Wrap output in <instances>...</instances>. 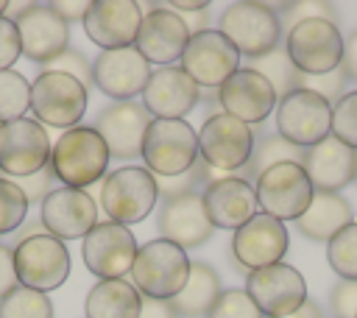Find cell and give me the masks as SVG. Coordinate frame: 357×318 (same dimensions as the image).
I'll use <instances>...</instances> for the list:
<instances>
[{"label": "cell", "mask_w": 357, "mask_h": 318, "mask_svg": "<svg viewBox=\"0 0 357 318\" xmlns=\"http://www.w3.org/2000/svg\"><path fill=\"white\" fill-rule=\"evenodd\" d=\"M190 42V31L181 20V14L170 11L167 6H151L148 14H142L139 33L134 39V47L148 64L170 67L181 59L184 47Z\"/></svg>", "instance_id": "d6986e66"}, {"label": "cell", "mask_w": 357, "mask_h": 318, "mask_svg": "<svg viewBox=\"0 0 357 318\" xmlns=\"http://www.w3.org/2000/svg\"><path fill=\"white\" fill-rule=\"evenodd\" d=\"M6 11H8V3H6V0H0V17H3Z\"/></svg>", "instance_id": "816d5d0a"}, {"label": "cell", "mask_w": 357, "mask_h": 318, "mask_svg": "<svg viewBox=\"0 0 357 318\" xmlns=\"http://www.w3.org/2000/svg\"><path fill=\"white\" fill-rule=\"evenodd\" d=\"M220 293H223V287H220L218 271L212 265H206V262H192L190 265V276H187L181 293L170 304H173L176 315L201 318V315H209V310L215 307Z\"/></svg>", "instance_id": "f546056e"}, {"label": "cell", "mask_w": 357, "mask_h": 318, "mask_svg": "<svg viewBox=\"0 0 357 318\" xmlns=\"http://www.w3.org/2000/svg\"><path fill=\"white\" fill-rule=\"evenodd\" d=\"M45 70L73 75V78H75L78 84H84V86H89V84H92V64H89V59H86L81 50H75V47H67L59 59L47 61V64H45Z\"/></svg>", "instance_id": "ab89813d"}, {"label": "cell", "mask_w": 357, "mask_h": 318, "mask_svg": "<svg viewBox=\"0 0 357 318\" xmlns=\"http://www.w3.org/2000/svg\"><path fill=\"white\" fill-rule=\"evenodd\" d=\"M53 142L42 123L31 117L0 126V170L11 179H25L50 165Z\"/></svg>", "instance_id": "4fadbf2b"}, {"label": "cell", "mask_w": 357, "mask_h": 318, "mask_svg": "<svg viewBox=\"0 0 357 318\" xmlns=\"http://www.w3.org/2000/svg\"><path fill=\"white\" fill-rule=\"evenodd\" d=\"M39 223L56 240H84L98 223V204L86 190L56 187L39 204Z\"/></svg>", "instance_id": "ac0fdd59"}, {"label": "cell", "mask_w": 357, "mask_h": 318, "mask_svg": "<svg viewBox=\"0 0 357 318\" xmlns=\"http://www.w3.org/2000/svg\"><path fill=\"white\" fill-rule=\"evenodd\" d=\"M254 73H259L276 92V98H284L290 95L293 89H301V73L293 67V61L287 59L284 53V45H279L276 50L259 56V59H251L248 64Z\"/></svg>", "instance_id": "1f68e13d"}, {"label": "cell", "mask_w": 357, "mask_h": 318, "mask_svg": "<svg viewBox=\"0 0 357 318\" xmlns=\"http://www.w3.org/2000/svg\"><path fill=\"white\" fill-rule=\"evenodd\" d=\"M142 293L126 279H100L84 301L86 318H139Z\"/></svg>", "instance_id": "f1b7e54d"}, {"label": "cell", "mask_w": 357, "mask_h": 318, "mask_svg": "<svg viewBox=\"0 0 357 318\" xmlns=\"http://www.w3.org/2000/svg\"><path fill=\"white\" fill-rule=\"evenodd\" d=\"M50 8H53L64 22H73V20H81V22H84V17H86V11H89V3H86V0H56V3H50Z\"/></svg>", "instance_id": "bcb514c9"}, {"label": "cell", "mask_w": 357, "mask_h": 318, "mask_svg": "<svg viewBox=\"0 0 357 318\" xmlns=\"http://www.w3.org/2000/svg\"><path fill=\"white\" fill-rule=\"evenodd\" d=\"M282 162H304V151L290 145L287 139H282L279 134H262L259 139H254V151H251V159L243 170V179L245 181H257L268 167L273 165H282Z\"/></svg>", "instance_id": "4dcf8cb0"}, {"label": "cell", "mask_w": 357, "mask_h": 318, "mask_svg": "<svg viewBox=\"0 0 357 318\" xmlns=\"http://www.w3.org/2000/svg\"><path fill=\"white\" fill-rule=\"evenodd\" d=\"M109 148L92 126H75L61 131L50 151V170L61 187L86 190L109 173Z\"/></svg>", "instance_id": "6da1fadb"}, {"label": "cell", "mask_w": 357, "mask_h": 318, "mask_svg": "<svg viewBox=\"0 0 357 318\" xmlns=\"http://www.w3.org/2000/svg\"><path fill=\"white\" fill-rule=\"evenodd\" d=\"M332 137L357 151V89L346 92L332 106Z\"/></svg>", "instance_id": "8d00e7d4"}, {"label": "cell", "mask_w": 357, "mask_h": 318, "mask_svg": "<svg viewBox=\"0 0 357 318\" xmlns=\"http://www.w3.org/2000/svg\"><path fill=\"white\" fill-rule=\"evenodd\" d=\"M0 318H53V301L47 293L17 285L0 298Z\"/></svg>", "instance_id": "836d02e7"}, {"label": "cell", "mask_w": 357, "mask_h": 318, "mask_svg": "<svg viewBox=\"0 0 357 318\" xmlns=\"http://www.w3.org/2000/svg\"><path fill=\"white\" fill-rule=\"evenodd\" d=\"M190 265L192 262L184 248H178L170 240L156 237L139 245L134 265H131V285L145 298L173 301L190 276Z\"/></svg>", "instance_id": "7a4b0ae2"}, {"label": "cell", "mask_w": 357, "mask_h": 318, "mask_svg": "<svg viewBox=\"0 0 357 318\" xmlns=\"http://www.w3.org/2000/svg\"><path fill=\"white\" fill-rule=\"evenodd\" d=\"M349 223H354V212H351V204L340 192H315L307 212L296 220V229L307 240L329 243Z\"/></svg>", "instance_id": "83f0119b"}, {"label": "cell", "mask_w": 357, "mask_h": 318, "mask_svg": "<svg viewBox=\"0 0 357 318\" xmlns=\"http://www.w3.org/2000/svg\"><path fill=\"white\" fill-rule=\"evenodd\" d=\"M31 112L36 123L53 128H75L86 112V86L73 75L42 70L31 81Z\"/></svg>", "instance_id": "9c48e42d"}, {"label": "cell", "mask_w": 357, "mask_h": 318, "mask_svg": "<svg viewBox=\"0 0 357 318\" xmlns=\"http://www.w3.org/2000/svg\"><path fill=\"white\" fill-rule=\"evenodd\" d=\"M346 73L337 67V70H332V73H324V75H301V89H310V92H315V95H321L326 103H337L346 92Z\"/></svg>", "instance_id": "f35d334b"}, {"label": "cell", "mask_w": 357, "mask_h": 318, "mask_svg": "<svg viewBox=\"0 0 357 318\" xmlns=\"http://www.w3.org/2000/svg\"><path fill=\"white\" fill-rule=\"evenodd\" d=\"M340 70L346 73V78H349V81H354V84H357V31H354V33L346 39V45H343Z\"/></svg>", "instance_id": "c3c4849f"}, {"label": "cell", "mask_w": 357, "mask_h": 318, "mask_svg": "<svg viewBox=\"0 0 357 318\" xmlns=\"http://www.w3.org/2000/svg\"><path fill=\"white\" fill-rule=\"evenodd\" d=\"M201 100V86L176 64L156 67L145 84L142 106L151 120H184Z\"/></svg>", "instance_id": "ffe728a7"}, {"label": "cell", "mask_w": 357, "mask_h": 318, "mask_svg": "<svg viewBox=\"0 0 357 318\" xmlns=\"http://www.w3.org/2000/svg\"><path fill=\"white\" fill-rule=\"evenodd\" d=\"M167 8L176 11V14H195V11H206L209 3H187V0H176V3H170Z\"/></svg>", "instance_id": "f907efd6"}, {"label": "cell", "mask_w": 357, "mask_h": 318, "mask_svg": "<svg viewBox=\"0 0 357 318\" xmlns=\"http://www.w3.org/2000/svg\"><path fill=\"white\" fill-rule=\"evenodd\" d=\"M159 201L156 176L142 165H123L106 173L100 184V206L109 220L131 226L145 220Z\"/></svg>", "instance_id": "3957f363"}, {"label": "cell", "mask_w": 357, "mask_h": 318, "mask_svg": "<svg viewBox=\"0 0 357 318\" xmlns=\"http://www.w3.org/2000/svg\"><path fill=\"white\" fill-rule=\"evenodd\" d=\"M151 73V64L139 56L134 45L120 50H100L92 59V84L114 103L142 95Z\"/></svg>", "instance_id": "e0dca14e"}, {"label": "cell", "mask_w": 357, "mask_h": 318, "mask_svg": "<svg viewBox=\"0 0 357 318\" xmlns=\"http://www.w3.org/2000/svg\"><path fill=\"white\" fill-rule=\"evenodd\" d=\"M139 318H178V315H176V310H173L170 301H162V298H145V296H142Z\"/></svg>", "instance_id": "7dc6e473"}, {"label": "cell", "mask_w": 357, "mask_h": 318, "mask_svg": "<svg viewBox=\"0 0 357 318\" xmlns=\"http://www.w3.org/2000/svg\"><path fill=\"white\" fill-rule=\"evenodd\" d=\"M156 223H159L162 240H170L184 251L198 248L212 237V223L206 218L201 195H195V192L162 201Z\"/></svg>", "instance_id": "484cf974"}, {"label": "cell", "mask_w": 357, "mask_h": 318, "mask_svg": "<svg viewBox=\"0 0 357 318\" xmlns=\"http://www.w3.org/2000/svg\"><path fill=\"white\" fill-rule=\"evenodd\" d=\"M284 318H324V312H321V307H318L315 301L307 298L296 312H290V315H284Z\"/></svg>", "instance_id": "681fc988"}, {"label": "cell", "mask_w": 357, "mask_h": 318, "mask_svg": "<svg viewBox=\"0 0 357 318\" xmlns=\"http://www.w3.org/2000/svg\"><path fill=\"white\" fill-rule=\"evenodd\" d=\"M178 67L198 86L220 89L223 81H229L240 70V53L218 28H206L190 36L178 59Z\"/></svg>", "instance_id": "7c38bea8"}, {"label": "cell", "mask_w": 357, "mask_h": 318, "mask_svg": "<svg viewBox=\"0 0 357 318\" xmlns=\"http://www.w3.org/2000/svg\"><path fill=\"white\" fill-rule=\"evenodd\" d=\"M245 293L265 318H284L307 301V282L293 265L276 262L251 271L245 279Z\"/></svg>", "instance_id": "9a60e30c"}, {"label": "cell", "mask_w": 357, "mask_h": 318, "mask_svg": "<svg viewBox=\"0 0 357 318\" xmlns=\"http://www.w3.org/2000/svg\"><path fill=\"white\" fill-rule=\"evenodd\" d=\"M139 156L156 179L181 176L198 162V131L187 120H151Z\"/></svg>", "instance_id": "5b68a950"}, {"label": "cell", "mask_w": 357, "mask_h": 318, "mask_svg": "<svg viewBox=\"0 0 357 318\" xmlns=\"http://www.w3.org/2000/svg\"><path fill=\"white\" fill-rule=\"evenodd\" d=\"M28 206L25 192L11 179H0V234L20 229L28 220Z\"/></svg>", "instance_id": "d590c367"}, {"label": "cell", "mask_w": 357, "mask_h": 318, "mask_svg": "<svg viewBox=\"0 0 357 318\" xmlns=\"http://www.w3.org/2000/svg\"><path fill=\"white\" fill-rule=\"evenodd\" d=\"M70 251L61 240H56L47 232L22 237L14 245V271H17V282L39 290V293H50L56 287H61L70 276Z\"/></svg>", "instance_id": "52a82bcc"}, {"label": "cell", "mask_w": 357, "mask_h": 318, "mask_svg": "<svg viewBox=\"0 0 357 318\" xmlns=\"http://www.w3.org/2000/svg\"><path fill=\"white\" fill-rule=\"evenodd\" d=\"M137 251V237L128 232V226H120L114 220L95 223L81 245L84 265L98 279H123L126 273H131Z\"/></svg>", "instance_id": "2e32d148"}, {"label": "cell", "mask_w": 357, "mask_h": 318, "mask_svg": "<svg viewBox=\"0 0 357 318\" xmlns=\"http://www.w3.org/2000/svg\"><path fill=\"white\" fill-rule=\"evenodd\" d=\"M22 56V45H20V31L17 22L11 17H0V73L11 70V64Z\"/></svg>", "instance_id": "b9f144b4"}, {"label": "cell", "mask_w": 357, "mask_h": 318, "mask_svg": "<svg viewBox=\"0 0 357 318\" xmlns=\"http://www.w3.org/2000/svg\"><path fill=\"white\" fill-rule=\"evenodd\" d=\"M254 192H257L259 212L284 223V220H298L307 212L315 195V187L298 162H282L268 167L257 179Z\"/></svg>", "instance_id": "ba28073f"}, {"label": "cell", "mask_w": 357, "mask_h": 318, "mask_svg": "<svg viewBox=\"0 0 357 318\" xmlns=\"http://www.w3.org/2000/svg\"><path fill=\"white\" fill-rule=\"evenodd\" d=\"M282 8L287 11V17H282L279 22L284 25V20H287V31L301 20H329V22L337 20L335 8L329 3H321V0H315V3H290V6H282Z\"/></svg>", "instance_id": "60d3db41"}, {"label": "cell", "mask_w": 357, "mask_h": 318, "mask_svg": "<svg viewBox=\"0 0 357 318\" xmlns=\"http://www.w3.org/2000/svg\"><path fill=\"white\" fill-rule=\"evenodd\" d=\"M218 25H220L218 31L245 59H259V56L276 50L282 45V33H284L279 14L271 6L251 3V0L226 6Z\"/></svg>", "instance_id": "277c9868"}, {"label": "cell", "mask_w": 357, "mask_h": 318, "mask_svg": "<svg viewBox=\"0 0 357 318\" xmlns=\"http://www.w3.org/2000/svg\"><path fill=\"white\" fill-rule=\"evenodd\" d=\"M22 192H25V198H28V204H42L56 187H53V181H56V176H53V170H50V165L45 167V170H39V173H33V176H25V179H11Z\"/></svg>", "instance_id": "7bdbcfd3"}, {"label": "cell", "mask_w": 357, "mask_h": 318, "mask_svg": "<svg viewBox=\"0 0 357 318\" xmlns=\"http://www.w3.org/2000/svg\"><path fill=\"white\" fill-rule=\"evenodd\" d=\"M151 126V114L145 112L142 103L134 100H120L106 106L98 120H95V131L103 137L109 156L114 159H134L142 153V139L145 131Z\"/></svg>", "instance_id": "cb8c5ba5"}, {"label": "cell", "mask_w": 357, "mask_h": 318, "mask_svg": "<svg viewBox=\"0 0 357 318\" xmlns=\"http://www.w3.org/2000/svg\"><path fill=\"white\" fill-rule=\"evenodd\" d=\"M354 181H357V153H354Z\"/></svg>", "instance_id": "f5cc1de1"}, {"label": "cell", "mask_w": 357, "mask_h": 318, "mask_svg": "<svg viewBox=\"0 0 357 318\" xmlns=\"http://www.w3.org/2000/svg\"><path fill=\"white\" fill-rule=\"evenodd\" d=\"M142 22V6L134 0H95L84 17V33L100 50L131 47Z\"/></svg>", "instance_id": "7402d4cb"}, {"label": "cell", "mask_w": 357, "mask_h": 318, "mask_svg": "<svg viewBox=\"0 0 357 318\" xmlns=\"http://www.w3.org/2000/svg\"><path fill=\"white\" fill-rule=\"evenodd\" d=\"M206 318H265V315L257 310V304L248 298L245 290L231 287V290H223L218 296V301Z\"/></svg>", "instance_id": "74e56055"}, {"label": "cell", "mask_w": 357, "mask_h": 318, "mask_svg": "<svg viewBox=\"0 0 357 318\" xmlns=\"http://www.w3.org/2000/svg\"><path fill=\"white\" fill-rule=\"evenodd\" d=\"M326 259L329 268L340 279L357 282V220L340 229L329 243H326Z\"/></svg>", "instance_id": "e575fe53"}, {"label": "cell", "mask_w": 357, "mask_h": 318, "mask_svg": "<svg viewBox=\"0 0 357 318\" xmlns=\"http://www.w3.org/2000/svg\"><path fill=\"white\" fill-rule=\"evenodd\" d=\"M254 151V131L251 126L240 123L226 112H215L204 120L198 131V153L201 159L220 173H231L248 165Z\"/></svg>", "instance_id": "8fae6325"}, {"label": "cell", "mask_w": 357, "mask_h": 318, "mask_svg": "<svg viewBox=\"0 0 357 318\" xmlns=\"http://www.w3.org/2000/svg\"><path fill=\"white\" fill-rule=\"evenodd\" d=\"M329 304H332L335 318H357V282H351V279L337 282L332 287Z\"/></svg>", "instance_id": "ee69618b"}, {"label": "cell", "mask_w": 357, "mask_h": 318, "mask_svg": "<svg viewBox=\"0 0 357 318\" xmlns=\"http://www.w3.org/2000/svg\"><path fill=\"white\" fill-rule=\"evenodd\" d=\"M206 218L212 223V229H231L237 232L240 226H245L257 212V192L254 184L245 181L243 176H223L215 179L204 192H201Z\"/></svg>", "instance_id": "d4e9b609"}, {"label": "cell", "mask_w": 357, "mask_h": 318, "mask_svg": "<svg viewBox=\"0 0 357 318\" xmlns=\"http://www.w3.org/2000/svg\"><path fill=\"white\" fill-rule=\"evenodd\" d=\"M287 243H290V237H287L284 223L265 212H257L245 226H240L234 232L231 254H234L237 265L251 273V271L282 262Z\"/></svg>", "instance_id": "44dd1931"}, {"label": "cell", "mask_w": 357, "mask_h": 318, "mask_svg": "<svg viewBox=\"0 0 357 318\" xmlns=\"http://www.w3.org/2000/svg\"><path fill=\"white\" fill-rule=\"evenodd\" d=\"M20 282H17V271H14V248L3 245L0 243V298L14 290Z\"/></svg>", "instance_id": "f6af8a7d"}, {"label": "cell", "mask_w": 357, "mask_h": 318, "mask_svg": "<svg viewBox=\"0 0 357 318\" xmlns=\"http://www.w3.org/2000/svg\"><path fill=\"white\" fill-rule=\"evenodd\" d=\"M343 33L329 20H301L284 33V53L301 75H324L340 67Z\"/></svg>", "instance_id": "8992f818"}, {"label": "cell", "mask_w": 357, "mask_h": 318, "mask_svg": "<svg viewBox=\"0 0 357 318\" xmlns=\"http://www.w3.org/2000/svg\"><path fill=\"white\" fill-rule=\"evenodd\" d=\"M31 109V81L17 70L0 73V126L25 117Z\"/></svg>", "instance_id": "d6a6232c"}, {"label": "cell", "mask_w": 357, "mask_h": 318, "mask_svg": "<svg viewBox=\"0 0 357 318\" xmlns=\"http://www.w3.org/2000/svg\"><path fill=\"white\" fill-rule=\"evenodd\" d=\"M354 153L332 134L321 139L318 145L304 151L301 167L307 170L315 192H337L349 181H354Z\"/></svg>", "instance_id": "4316f807"}, {"label": "cell", "mask_w": 357, "mask_h": 318, "mask_svg": "<svg viewBox=\"0 0 357 318\" xmlns=\"http://www.w3.org/2000/svg\"><path fill=\"white\" fill-rule=\"evenodd\" d=\"M276 134L307 151L332 134V103L310 89H293L276 103Z\"/></svg>", "instance_id": "30bf717a"}, {"label": "cell", "mask_w": 357, "mask_h": 318, "mask_svg": "<svg viewBox=\"0 0 357 318\" xmlns=\"http://www.w3.org/2000/svg\"><path fill=\"white\" fill-rule=\"evenodd\" d=\"M218 103H220V112L251 126V123H262L271 112H276L279 98L259 73H254L251 67H240L218 89Z\"/></svg>", "instance_id": "603a6c76"}, {"label": "cell", "mask_w": 357, "mask_h": 318, "mask_svg": "<svg viewBox=\"0 0 357 318\" xmlns=\"http://www.w3.org/2000/svg\"><path fill=\"white\" fill-rule=\"evenodd\" d=\"M11 20L20 31L22 56L33 64H47L70 47V22H64L50 8V3L17 6V14Z\"/></svg>", "instance_id": "5bb4252c"}]
</instances>
